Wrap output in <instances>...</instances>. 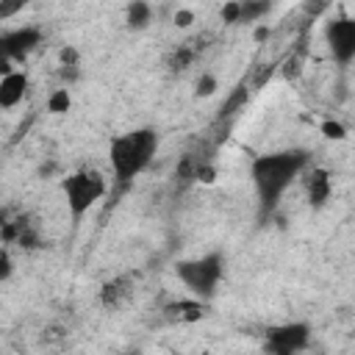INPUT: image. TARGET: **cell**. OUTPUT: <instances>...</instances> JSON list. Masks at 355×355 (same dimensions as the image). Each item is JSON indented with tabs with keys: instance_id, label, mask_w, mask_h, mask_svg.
<instances>
[{
	"instance_id": "1",
	"label": "cell",
	"mask_w": 355,
	"mask_h": 355,
	"mask_svg": "<svg viewBox=\"0 0 355 355\" xmlns=\"http://www.w3.org/2000/svg\"><path fill=\"white\" fill-rule=\"evenodd\" d=\"M308 169V153L305 150H277L255 155L250 164V178L255 186V197L261 205V214H272L286 194V189Z\"/></svg>"
},
{
	"instance_id": "2",
	"label": "cell",
	"mask_w": 355,
	"mask_h": 355,
	"mask_svg": "<svg viewBox=\"0 0 355 355\" xmlns=\"http://www.w3.org/2000/svg\"><path fill=\"white\" fill-rule=\"evenodd\" d=\"M155 150H158V133L153 128H133L128 133H119L108 147L114 183L119 189L130 186L133 178H139L150 166Z\"/></svg>"
},
{
	"instance_id": "3",
	"label": "cell",
	"mask_w": 355,
	"mask_h": 355,
	"mask_svg": "<svg viewBox=\"0 0 355 355\" xmlns=\"http://www.w3.org/2000/svg\"><path fill=\"white\" fill-rule=\"evenodd\" d=\"M61 189H64V200H67L69 216H72L75 222H80V219L105 197L108 180L103 178V172L83 166V169L69 172V175L64 178Z\"/></svg>"
},
{
	"instance_id": "4",
	"label": "cell",
	"mask_w": 355,
	"mask_h": 355,
	"mask_svg": "<svg viewBox=\"0 0 355 355\" xmlns=\"http://www.w3.org/2000/svg\"><path fill=\"white\" fill-rule=\"evenodd\" d=\"M225 272V255L222 252H205L200 258H186L175 263L178 280L200 300H211L216 294V286Z\"/></svg>"
},
{
	"instance_id": "5",
	"label": "cell",
	"mask_w": 355,
	"mask_h": 355,
	"mask_svg": "<svg viewBox=\"0 0 355 355\" xmlns=\"http://www.w3.org/2000/svg\"><path fill=\"white\" fill-rule=\"evenodd\" d=\"M324 42L336 64L347 67L355 61V17L338 14L324 28Z\"/></svg>"
},
{
	"instance_id": "6",
	"label": "cell",
	"mask_w": 355,
	"mask_h": 355,
	"mask_svg": "<svg viewBox=\"0 0 355 355\" xmlns=\"http://www.w3.org/2000/svg\"><path fill=\"white\" fill-rule=\"evenodd\" d=\"M308 341H311V327L305 322H286L266 333L263 347L272 355H294V352H302Z\"/></svg>"
},
{
	"instance_id": "7",
	"label": "cell",
	"mask_w": 355,
	"mask_h": 355,
	"mask_svg": "<svg viewBox=\"0 0 355 355\" xmlns=\"http://www.w3.org/2000/svg\"><path fill=\"white\" fill-rule=\"evenodd\" d=\"M39 44H42V31H39L36 25L14 28V31H6V33L0 36V47H3L6 61H22V58H28Z\"/></svg>"
},
{
	"instance_id": "8",
	"label": "cell",
	"mask_w": 355,
	"mask_h": 355,
	"mask_svg": "<svg viewBox=\"0 0 355 355\" xmlns=\"http://www.w3.org/2000/svg\"><path fill=\"white\" fill-rule=\"evenodd\" d=\"M28 92V75L22 69H6V75L0 78V105L8 111L17 103H22Z\"/></svg>"
},
{
	"instance_id": "9",
	"label": "cell",
	"mask_w": 355,
	"mask_h": 355,
	"mask_svg": "<svg viewBox=\"0 0 355 355\" xmlns=\"http://www.w3.org/2000/svg\"><path fill=\"white\" fill-rule=\"evenodd\" d=\"M330 172L327 169H322V166H313V169H308V175H305V191H308V200H311V205L313 208H322L327 200H330Z\"/></svg>"
},
{
	"instance_id": "10",
	"label": "cell",
	"mask_w": 355,
	"mask_h": 355,
	"mask_svg": "<svg viewBox=\"0 0 355 355\" xmlns=\"http://www.w3.org/2000/svg\"><path fill=\"white\" fill-rule=\"evenodd\" d=\"M164 313H166L169 322H180V324L197 322V319L205 316V300H200V297H194V300H178V302H169L164 308Z\"/></svg>"
},
{
	"instance_id": "11",
	"label": "cell",
	"mask_w": 355,
	"mask_h": 355,
	"mask_svg": "<svg viewBox=\"0 0 355 355\" xmlns=\"http://www.w3.org/2000/svg\"><path fill=\"white\" fill-rule=\"evenodd\" d=\"M128 294H130V277L122 275V277H114V280L103 283V288H100V302H103L105 308H116V305H122V302L128 300Z\"/></svg>"
},
{
	"instance_id": "12",
	"label": "cell",
	"mask_w": 355,
	"mask_h": 355,
	"mask_svg": "<svg viewBox=\"0 0 355 355\" xmlns=\"http://www.w3.org/2000/svg\"><path fill=\"white\" fill-rule=\"evenodd\" d=\"M153 19V6L147 0H130L125 8V25L130 31H144Z\"/></svg>"
},
{
	"instance_id": "13",
	"label": "cell",
	"mask_w": 355,
	"mask_h": 355,
	"mask_svg": "<svg viewBox=\"0 0 355 355\" xmlns=\"http://www.w3.org/2000/svg\"><path fill=\"white\" fill-rule=\"evenodd\" d=\"M194 44H197V42H183V44H178V50L169 55V67L178 69V72L186 69V67L197 58V47H194Z\"/></svg>"
},
{
	"instance_id": "14",
	"label": "cell",
	"mask_w": 355,
	"mask_h": 355,
	"mask_svg": "<svg viewBox=\"0 0 355 355\" xmlns=\"http://www.w3.org/2000/svg\"><path fill=\"white\" fill-rule=\"evenodd\" d=\"M247 97H250V89L241 83V86H236L233 92H230V97L225 100V105L219 108V116H233L239 108H244V103H247Z\"/></svg>"
},
{
	"instance_id": "15",
	"label": "cell",
	"mask_w": 355,
	"mask_h": 355,
	"mask_svg": "<svg viewBox=\"0 0 355 355\" xmlns=\"http://www.w3.org/2000/svg\"><path fill=\"white\" fill-rule=\"evenodd\" d=\"M269 8V0H241V22H258Z\"/></svg>"
},
{
	"instance_id": "16",
	"label": "cell",
	"mask_w": 355,
	"mask_h": 355,
	"mask_svg": "<svg viewBox=\"0 0 355 355\" xmlns=\"http://www.w3.org/2000/svg\"><path fill=\"white\" fill-rule=\"evenodd\" d=\"M69 105H72V97H69V89L67 86L50 92V97H47V111L50 114H67Z\"/></svg>"
},
{
	"instance_id": "17",
	"label": "cell",
	"mask_w": 355,
	"mask_h": 355,
	"mask_svg": "<svg viewBox=\"0 0 355 355\" xmlns=\"http://www.w3.org/2000/svg\"><path fill=\"white\" fill-rule=\"evenodd\" d=\"M216 89H219V80H216V75H211V72H202V75L197 78V97H211Z\"/></svg>"
},
{
	"instance_id": "18",
	"label": "cell",
	"mask_w": 355,
	"mask_h": 355,
	"mask_svg": "<svg viewBox=\"0 0 355 355\" xmlns=\"http://www.w3.org/2000/svg\"><path fill=\"white\" fill-rule=\"evenodd\" d=\"M31 0H0V19L6 22V19H11V17H17V14H22V8L28 6Z\"/></svg>"
},
{
	"instance_id": "19",
	"label": "cell",
	"mask_w": 355,
	"mask_h": 355,
	"mask_svg": "<svg viewBox=\"0 0 355 355\" xmlns=\"http://www.w3.org/2000/svg\"><path fill=\"white\" fill-rule=\"evenodd\" d=\"M222 22H227V25L241 22V0H227L222 6Z\"/></svg>"
},
{
	"instance_id": "20",
	"label": "cell",
	"mask_w": 355,
	"mask_h": 355,
	"mask_svg": "<svg viewBox=\"0 0 355 355\" xmlns=\"http://www.w3.org/2000/svg\"><path fill=\"white\" fill-rule=\"evenodd\" d=\"M322 133H324L327 139H336V141H341V139L347 136V130H344L338 122H330V119H327V122H322Z\"/></svg>"
},
{
	"instance_id": "21",
	"label": "cell",
	"mask_w": 355,
	"mask_h": 355,
	"mask_svg": "<svg viewBox=\"0 0 355 355\" xmlns=\"http://www.w3.org/2000/svg\"><path fill=\"white\" fill-rule=\"evenodd\" d=\"M191 22H194V11L191 8H178L175 11V25L178 28H189Z\"/></svg>"
},
{
	"instance_id": "22",
	"label": "cell",
	"mask_w": 355,
	"mask_h": 355,
	"mask_svg": "<svg viewBox=\"0 0 355 355\" xmlns=\"http://www.w3.org/2000/svg\"><path fill=\"white\" fill-rule=\"evenodd\" d=\"M0 280H8L11 277V255H8V247H3V252H0Z\"/></svg>"
},
{
	"instance_id": "23",
	"label": "cell",
	"mask_w": 355,
	"mask_h": 355,
	"mask_svg": "<svg viewBox=\"0 0 355 355\" xmlns=\"http://www.w3.org/2000/svg\"><path fill=\"white\" fill-rule=\"evenodd\" d=\"M61 67H78V50L75 47L61 50Z\"/></svg>"
},
{
	"instance_id": "24",
	"label": "cell",
	"mask_w": 355,
	"mask_h": 355,
	"mask_svg": "<svg viewBox=\"0 0 355 355\" xmlns=\"http://www.w3.org/2000/svg\"><path fill=\"white\" fill-rule=\"evenodd\" d=\"M324 8H327V0H308V3H305V11H308L311 17H319Z\"/></svg>"
},
{
	"instance_id": "25",
	"label": "cell",
	"mask_w": 355,
	"mask_h": 355,
	"mask_svg": "<svg viewBox=\"0 0 355 355\" xmlns=\"http://www.w3.org/2000/svg\"><path fill=\"white\" fill-rule=\"evenodd\" d=\"M266 36H269V28H266V25H261V28L255 31V39L261 42V39H266Z\"/></svg>"
}]
</instances>
